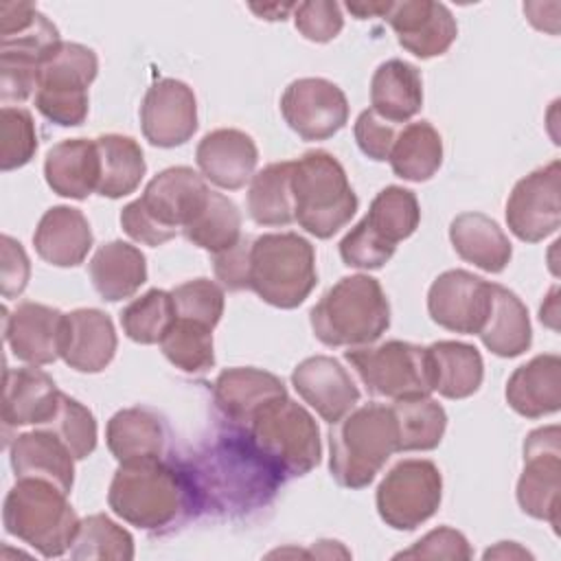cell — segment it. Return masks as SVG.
<instances>
[{
  "label": "cell",
  "instance_id": "43",
  "mask_svg": "<svg viewBox=\"0 0 561 561\" xmlns=\"http://www.w3.org/2000/svg\"><path fill=\"white\" fill-rule=\"evenodd\" d=\"M175 320L171 291L149 289L121 311L123 333L138 344H160L162 335Z\"/></svg>",
  "mask_w": 561,
  "mask_h": 561
},
{
  "label": "cell",
  "instance_id": "21",
  "mask_svg": "<svg viewBox=\"0 0 561 561\" xmlns=\"http://www.w3.org/2000/svg\"><path fill=\"white\" fill-rule=\"evenodd\" d=\"M116 331L107 313L75 309L64 313L59 357L77 373H101L116 353Z\"/></svg>",
  "mask_w": 561,
  "mask_h": 561
},
{
  "label": "cell",
  "instance_id": "17",
  "mask_svg": "<svg viewBox=\"0 0 561 561\" xmlns=\"http://www.w3.org/2000/svg\"><path fill=\"white\" fill-rule=\"evenodd\" d=\"M386 22L397 33L399 44L421 59L447 53L458 35L451 11L443 2L432 0L390 2Z\"/></svg>",
  "mask_w": 561,
  "mask_h": 561
},
{
  "label": "cell",
  "instance_id": "29",
  "mask_svg": "<svg viewBox=\"0 0 561 561\" xmlns=\"http://www.w3.org/2000/svg\"><path fill=\"white\" fill-rule=\"evenodd\" d=\"M164 425L147 408L118 410L105 427V443L118 465L158 460L164 451Z\"/></svg>",
  "mask_w": 561,
  "mask_h": 561
},
{
  "label": "cell",
  "instance_id": "24",
  "mask_svg": "<svg viewBox=\"0 0 561 561\" xmlns=\"http://www.w3.org/2000/svg\"><path fill=\"white\" fill-rule=\"evenodd\" d=\"M15 478H37L70 493L75 482V458L68 447L46 430L18 434L9 449Z\"/></svg>",
  "mask_w": 561,
  "mask_h": 561
},
{
  "label": "cell",
  "instance_id": "31",
  "mask_svg": "<svg viewBox=\"0 0 561 561\" xmlns=\"http://www.w3.org/2000/svg\"><path fill=\"white\" fill-rule=\"evenodd\" d=\"M478 335L497 357H517L530 348L533 329L528 309L515 291L491 283V307Z\"/></svg>",
  "mask_w": 561,
  "mask_h": 561
},
{
  "label": "cell",
  "instance_id": "22",
  "mask_svg": "<svg viewBox=\"0 0 561 561\" xmlns=\"http://www.w3.org/2000/svg\"><path fill=\"white\" fill-rule=\"evenodd\" d=\"M217 408L232 423L248 427V423L272 401L287 397L285 383L267 370L239 366L221 370L213 383Z\"/></svg>",
  "mask_w": 561,
  "mask_h": 561
},
{
  "label": "cell",
  "instance_id": "5",
  "mask_svg": "<svg viewBox=\"0 0 561 561\" xmlns=\"http://www.w3.org/2000/svg\"><path fill=\"white\" fill-rule=\"evenodd\" d=\"M188 495L186 476L158 458L121 465L110 482L107 504L123 522L160 530L178 519Z\"/></svg>",
  "mask_w": 561,
  "mask_h": 561
},
{
  "label": "cell",
  "instance_id": "19",
  "mask_svg": "<svg viewBox=\"0 0 561 561\" xmlns=\"http://www.w3.org/2000/svg\"><path fill=\"white\" fill-rule=\"evenodd\" d=\"M4 313V340L11 353L31 366H46L59 357L64 313L42 302H20Z\"/></svg>",
  "mask_w": 561,
  "mask_h": 561
},
{
  "label": "cell",
  "instance_id": "16",
  "mask_svg": "<svg viewBox=\"0 0 561 561\" xmlns=\"http://www.w3.org/2000/svg\"><path fill=\"white\" fill-rule=\"evenodd\" d=\"M142 136L162 149L180 147L197 131V101L193 90L178 79L149 85L140 105Z\"/></svg>",
  "mask_w": 561,
  "mask_h": 561
},
{
  "label": "cell",
  "instance_id": "13",
  "mask_svg": "<svg viewBox=\"0 0 561 561\" xmlns=\"http://www.w3.org/2000/svg\"><path fill=\"white\" fill-rule=\"evenodd\" d=\"M280 114L302 140H327L346 125L348 101L333 81L302 77L285 88Z\"/></svg>",
  "mask_w": 561,
  "mask_h": 561
},
{
  "label": "cell",
  "instance_id": "1",
  "mask_svg": "<svg viewBox=\"0 0 561 561\" xmlns=\"http://www.w3.org/2000/svg\"><path fill=\"white\" fill-rule=\"evenodd\" d=\"M210 188L191 167H169L149 180L142 195L121 210L127 237L142 245H162L184 230L204 208Z\"/></svg>",
  "mask_w": 561,
  "mask_h": 561
},
{
  "label": "cell",
  "instance_id": "41",
  "mask_svg": "<svg viewBox=\"0 0 561 561\" xmlns=\"http://www.w3.org/2000/svg\"><path fill=\"white\" fill-rule=\"evenodd\" d=\"M164 357L188 375H202L215 364L213 329L193 320L175 318L160 340Z\"/></svg>",
  "mask_w": 561,
  "mask_h": 561
},
{
  "label": "cell",
  "instance_id": "15",
  "mask_svg": "<svg viewBox=\"0 0 561 561\" xmlns=\"http://www.w3.org/2000/svg\"><path fill=\"white\" fill-rule=\"evenodd\" d=\"M491 307V283L467 272H443L427 291L430 318L454 333L478 335Z\"/></svg>",
  "mask_w": 561,
  "mask_h": 561
},
{
  "label": "cell",
  "instance_id": "46",
  "mask_svg": "<svg viewBox=\"0 0 561 561\" xmlns=\"http://www.w3.org/2000/svg\"><path fill=\"white\" fill-rule=\"evenodd\" d=\"M175 318L215 329L224 316V289L208 278H193L171 289Z\"/></svg>",
  "mask_w": 561,
  "mask_h": 561
},
{
  "label": "cell",
  "instance_id": "53",
  "mask_svg": "<svg viewBox=\"0 0 561 561\" xmlns=\"http://www.w3.org/2000/svg\"><path fill=\"white\" fill-rule=\"evenodd\" d=\"M31 276V263L20 245L9 234H2V263H0V285L4 298H15L26 289Z\"/></svg>",
  "mask_w": 561,
  "mask_h": 561
},
{
  "label": "cell",
  "instance_id": "6",
  "mask_svg": "<svg viewBox=\"0 0 561 561\" xmlns=\"http://www.w3.org/2000/svg\"><path fill=\"white\" fill-rule=\"evenodd\" d=\"M291 191L294 221L318 239L333 237L357 210V195L344 167L324 149L307 151L294 160Z\"/></svg>",
  "mask_w": 561,
  "mask_h": 561
},
{
  "label": "cell",
  "instance_id": "4",
  "mask_svg": "<svg viewBox=\"0 0 561 561\" xmlns=\"http://www.w3.org/2000/svg\"><path fill=\"white\" fill-rule=\"evenodd\" d=\"M79 517L68 493L37 478H18L2 506L4 530L42 557H61L72 548Z\"/></svg>",
  "mask_w": 561,
  "mask_h": 561
},
{
  "label": "cell",
  "instance_id": "8",
  "mask_svg": "<svg viewBox=\"0 0 561 561\" xmlns=\"http://www.w3.org/2000/svg\"><path fill=\"white\" fill-rule=\"evenodd\" d=\"M256 451L283 476H305L320 462V430L289 397L267 403L245 427Z\"/></svg>",
  "mask_w": 561,
  "mask_h": 561
},
{
  "label": "cell",
  "instance_id": "45",
  "mask_svg": "<svg viewBox=\"0 0 561 561\" xmlns=\"http://www.w3.org/2000/svg\"><path fill=\"white\" fill-rule=\"evenodd\" d=\"M37 151V129L24 107L0 110V169L13 171L31 162Z\"/></svg>",
  "mask_w": 561,
  "mask_h": 561
},
{
  "label": "cell",
  "instance_id": "42",
  "mask_svg": "<svg viewBox=\"0 0 561 561\" xmlns=\"http://www.w3.org/2000/svg\"><path fill=\"white\" fill-rule=\"evenodd\" d=\"M72 559H134V537L103 513L88 515L79 522L72 548Z\"/></svg>",
  "mask_w": 561,
  "mask_h": 561
},
{
  "label": "cell",
  "instance_id": "49",
  "mask_svg": "<svg viewBox=\"0 0 561 561\" xmlns=\"http://www.w3.org/2000/svg\"><path fill=\"white\" fill-rule=\"evenodd\" d=\"M294 24L305 39L324 44L340 35L344 26V15L337 2L309 0V2L296 4Z\"/></svg>",
  "mask_w": 561,
  "mask_h": 561
},
{
  "label": "cell",
  "instance_id": "14",
  "mask_svg": "<svg viewBox=\"0 0 561 561\" xmlns=\"http://www.w3.org/2000/svg\"><path fill=\"white\" fill-rule=\"evenodd\" d=\"M561 164L559 160L522 178L506 199L508 230L526 243L543 241L561 224Z\"/></svg>",
  "mask_w": 561,
  "mask_h": 561
},
{
  "label": "cell",
  "instance_id": "11",
  "mask_svg": "<svg viewBox=\"0 0 561 561\" xmlns=\"http://www.w3.org/2000/svg\"><path fill=\"white\" fill-rule=\"evenodd\" d=\"M443 476L432 460L408 458L397 462L375 493L377 513L394 530H414L440 506Z\"/></svg>",
  "mask_w": 561,
  "mask_h": 561
},
{
  "label": "cell",
  "instance_id": "32",
  "mask_svg": "<svg viewBox=\"0 0 561 561\" xmlns=\"http://www.w3.org/2000/svg\"><path fill=\"white\" fill-rule=\"evenodd\" d=\"M92 287L103 300L116 302L134 296L147 280L145 254L127 241L103 243L88 265Z\"/></svg>",
  "mask_w": 561,
  "mask_h": 561
},
{
  "label": "cell",
  "instance_id": "20",
  "mask_svg": "<svg viewBox=\"0 0 561 561\" xmlns=\"http://www.w3.org/2000/svg\"><path fill=\"white\" fill-rule=\"evenodd\" d=\"M195 162L208 182L226 191H237L252 180L259 149L245 131L221 127L199 140Z\"/></svg>",
  "mask_w": 561,
  "mask_h": 561
},
{
  "label": "cell",
  "instance_id": "52",
  "mask_svg": "<svg viewBox=\"0 0 561 561\" xmlns=\"http://www.w3.org/2000/svg\"><path fill=\"white\" fill-rule=\"evenodd\" d=\"M252 237H241L232 248L215 254V276L230 291L250 289Z\"/></svg>",
  "mask_w": 561,
  "mask_h": 561
},
{
  "label": "cell",
  "instance_id": "30",
  "mask_svg": "<svg viewBox=\"0 0 561 561\" xmlns=\"http://www.w3.org/2000/svg\"><path fill=\"white\" fill-rule=\"evenodd\" d=\"M449 241L462 261L489 274H500L513 256L504 230L482 213H460L454 217L449 224Z\"/></svg>",
  "mask_w": 561,
  "mask_h": 561
},
{
  "label": "cell",
  "instance_id": "27",
  "mask_svg": "<svg viewBox=\"0 0 561 561\" xmlns=\"http://www.w3.org/2000/svg\"><path fill=\"white\" fill-rule=\"evenodd\" d=\"M61 390L55 381L35 366L4 370L2 421L9 427L42 425L57 408Z\"/></svg>",
  "mask_w": 561,
  "mask_h": 561
},
{
  "label": "cell",
  "instance_id": "56",
  "mask_svg": "<svg viewBox=\"0 0 561 561\" xmlns=\"http://www.w3.org/2000/svg\"><path fill=\"white\" fill-rule=\"evenodd\" d=\"M491 557H530V552H526L513 541H500L495 548H489L484 552V559H491Z\"/></svg>",
  "mask_w": 561,
  "mask_h": 561
},
{
  "label": "cell",
  "instance_id": "47",
  "mask_svg": "<svg viewBox=\"0 0 561 561\" xmlns=\"http://www.w3.org/2000/svg\"><path fill=\"white\" fill-rule=\"evenodd\" d=\"M397 245L381 239L364 219L355 224L340 241V256L344 265L357 270H379L394 254Z\"/></svg>",
  "mask_w": 561,
  "mask_h": 561
},
{
  "label": "cell",
  "instance_id": "3",
  "mask_svg": "<svg viewBox=\"0 0 561 561\" xmlns=\"http://www.w3.org/2000/svg\"><path fill=\"white\" fill-rule=\"evenodd\" d=\"M313 335L327 346H368L390 327V302L368 274L340 278L309 311Z\"/></svg>",
  "mask_w": 561,
  "mask_h": 561
},
{
  "label": "cell",
  "instance_id": "54",
  "mask_svg": "<svg viewBox=\"0 0 561 561\" xmlns=\"http://www.w3.org/2000/svg\"><path fill=\"white\" fill-rule=\"evenodd\" d=\"M357 20L366 18H386L390 2H346L344 4Z\"/></svg>",
  "mask_w": 561,
  "mask_h": 561
},
{
  "label": "cell",
  "instance_id": "38",
  "mask_svg": "<svg viewBox=\"0 0 561 561\" xmlns=\"http://www.w3.org/2000/svg\"><path fill=\"white\" fill-rule=\"evenodd\" d=\"M399 451H430L438 447L447 427V414L438 401L430 394L397 399L392 405Z\"/></svg>",
  "mask_w": 561,
  "mask_h": 561
},
{
  "label": "cell",
  "instance_id": "44",
  "mask_svg": "<svg viewBox=\"0 0 561 561\" xmlns=\"http://www.w3.org/2000/svg\"><path fill=\"white\" fill-rule=\"evenodd\" d=\"M37 427L57 436L68 447L75 460L88 458L96 447L94 414L83 403H79L77 399L64 392L59 394V401L53 414Z\"/></svg>",
  "mask_w": 561,
  "mask_h": 561
},
{
  "label": "cell",
  "instance_id": "25",
  "mask_svg": "<svg viewBox=\"0 0 561 561\" xmlns=\"http://www.w3.org/2000/svg\"><path fill=\"white\" fill-rule=\"evenodd\" d=\"M506 401L526 419L554 414L561 408V357L543 353L515 368L506 383Z\"/></svg>",
  "mask_w": 561,
  "mask_h": 561
},
{
  "label": "cell",
  "instance_id": "28",
  "mask_svg": "<svg viewBox=\"0 0 561 561\" xmlns=\"http://www.w3.org/2000/svg\"><path fill=\"white\" fill-rule=\"evenodd\" d=\"M370 110L397 125L414 118L423 107V81L416 66L403 59H388L377 66L370 79Z\"/></svg>",
  "mask_w": 561,
  "mask_h": 561
},
{
  "label": "cell",
  "instance_id": "18",
  "mask_svg": "<svg viewBox=\"0 0 561 561\" xmlns=\"http://www.w3.org/2000/svg\"><path fill=\"white\" fill-rule=\"evenodd\" d=\"M291 386L331 425L344 419L359 401V390L348 370L329 355L302 359L291 373Z\"/></svg>",
  "mask_w": 561,
  "mask_h": 561
},
{
  "label": "cell",
  "instance_id": "55",
  "mask_svg": "<svg viewBox=\"0 0 561 561\" xmlns=\"http://www.w3.org/2000/svg\"><path fill=\"white\" fill-rule=\"evenodd\" d=\"M250 9L265 20H285L289 13H294L296 4H263V7L252 4Z\"/></svg>",
  "mask_w": 561,
  "mask_h": 561
},
{
  "label": "cell",
  "instance_id": "7",
  "mask_svg": "<svg viewBox=\"0 0 561 561\" xmlns=\"http://www.w3.org/2000/svg\"><path fill=\"white\" fill-rule=\"evenodd\" d=\"M318 280L316 250L296 232H267L252 239L250 289L267 305L294 309Z\"/></svg>",
  "mask_w": 561,
  "mask_h": 561
},
{
  "label": "cell",
  "instance_id": "10",
  "mask_svg": "<svg viewBox=\"0 0 561 561\" xmlns=\"http://www.w3.org/2000/svg\"><path fill=\"white\" fill-rule=\"evenodd\" d=\"M344 357L375 397L397 401L434 392L427 346L390 340L379 346H353Z\"/></svg>",
  "mask_w": 561,
  "mask_h": 561
},
{
  "label": "cell",
  "instance_id": "48",
  "mask_svg": "<svg viewBox=\"0 0 561 561\" xmlns=\"http://www.w3.org/2000/svg\"><path fill=\"white\" fill-rule=\"evenodd\" d=\"M39 66L42 61L31 55L0 50V99L4 105L22 103L37 92Z\"/></svg>",
  "mask_w": 561,
  "mask_h": 561
},
{
  "label": "cell",
  "instance_id": "50",
  "mask_svg": "<svg viewBox=\"0 0 561 561\" xmlns=\"http://www.w3.org/2000/svg\"><path fill=\"white\" fill-rule=\"evenodd\" d=\"M397 559H469L471 557V548L469 541L462 533L449 528V526H440L430 530L425 537H421L412 548L401 550L399 554H394Z\"/></svg>",
  "mask_w": 561,
  "mask_h": 561
},
{
  "label": "cell",
  "instance_id": "26",
  "mask_svg": "<svg viewBox=\"0 0 561 561\" xmlns=\"http://www.w3.org/2000/svg\"><path fill=\"white\" fill-rule=\"evenodd\" d=\"M96 140L68 138L53 145L44 160V178L53 193L70 199H85L99 186Z\"/></svg>",
  "mask_w": 561,
  "mask_h": 561
},
{
  "label": "cell",
  "instance_id": "2",
  "mask_svg": "<svg viewBox=\"0 0 561 561\" xmlns=\"http://www.w3.org/2000/svg\"><path fill=\"white\" fill-rule=\"evenodd\" d=\"M394 451H399V430L390 405L366 403L333 423L329 432V469L344 489L368 486Z\"/></svg>",
  "mask_w": 561,
  "mask_h": 561
},
{
  "label": "cell",
  "instance_id": "34",
  "mask_svg": "<svg viewBox=\"0 0 561 561\" xmlns=\"http://www.w3.org/2000/svg\"><path fill=\"white\" fill-rule=\"evenodd\" d=\"M94 140L101 167L96 193L110 199L134 193L147 171L140 145L123 134H103Z\"/></svg>",
  "mask_w": 561,
  "mask_h": 561
},
{
  "label": "cell",
  "instance_id": "23",
  "mask_svg": "<svg viewBox=\"0 0 561 561\" xmlns=\"http://www.w3.org/2000/svg\"><path fill=\"white\" fill-rule=\"evenodd\" d=\"M92 241L85 215L72 206L48 208L33 232L35 252L55 267H75L83 263Z\"/></svg>",
  "mask_w": 561,
  "mask_h": 561
},
{
  "label": "cell",
  "instance_id": "9",
  "mask_svg": "<svg viewBox=\"0 0 561 561\" xmlns=\"http://www.w3.org/2000/svg\"><path fill=\"white\" fill-rule=\"evenodd\" d=\"M96 53L77 42H59L39 66L37 112L59 127H77L88 116V88L96 79Z\"/></svg>",
  "mask_w": 561,
  "mask_h": 561
},
{
  "label": "cell",
  "instance_id": "40",
  "mask_svg": "<svg viewBox=\"0 0 561 561\" xmlns=\"http://www.w3.org/2000/svg\"><path fill=\"white\" fill-rule=\"evenodd\" d=\"M364 221L381 239L397 245L419 228V221H421L419 199L412 191L403 186H386L370 202V208Z\"/></svg>",
  "mask_w": 561,
  "mask_h": 561
},
{
  "label": "cell",
  "instance_id": "51",
  "mask_svg": "<svg viewBox=\"0 0 561 561\" xmlns=\"http://www.w3.org/2000/svg\"><path fill=\"white\" fill-rule=\"evenodd\" d=\"M353 134L364 156H368L370 160L383 162L390 158V151L399 131L394 129L392 123L383 121L373 110H364L355 121Z\"/></svg>",
  "mask_w": 561,
  "mask_h": 561
},
{
  "label": "cell",
  "instance_id": "12",
  "mask_svg": "<svg viewBox=\"0 0 561 561\" xmlns=\"http://www.w3.org/2000/svg\"><path fill=\"white\" fill-rule=\"evenodd\" d=\"M559 476L561 447L559 427L548 425L530 432L524 440V471L517 480V504L535 517L559 530Z\"/></svg>",
  "mask_w": 561,
  "mask_h": 561
},
{
  "label": "cell",
  "instance_id": "33",
  "mask_svg": "<svg viewBox=\"0 0 561 561\" xmlns=\"http://www.w3.org/2000/svg\"><path fill=\"white\" fill-rule=\"evenodd\" d=\"M432 368V390L445 399L471 397L484 377L482 355L476 346L440 340L427 346Z\"/></svg>",
  "mask_w": 561,
  "mask_h": 561
},
{
  "label": "cell",
  "instance_id": "36",
  "mask_svg": "<svg viewBox=\"0 0 561 561\" xmlns=\"http://www.w3.org/2000/svg\"><path fill=\"white\" fill-rule=\"evenodd\" d=\"M388 160L397 178L425 182L443 164V138L427 121L410 123L397 134Z\"/></svg>",
  "mask_w": 561,
  "mask_h": 561
},
{
  "label": "cell",
  "instance_id": "35",
  "mask_svg": "<svg viewBox=\"0 0 561 561\" xmlns=\"http://www.w3.org/2000/svg\"><path fill=\"white\" fill-rule=\"evenodd\" d=\"M61 42L57 26L28 2H0V50H15L39 61Z\"/></svg>",
  "mask_w": 561,
  "mask_h": 561
},
{
  "label": "cell",
  "instance_id": "39",
  "mask_svg": "<svg viewBox=\"0 0 561 561\" xmlns=\"http://www.w3.org/2000/svg\"><path fill=\"white\" fill-rule=\"evenodd\" d=\"M182 232L193 245L215 256L241 239V213L224 193L210 191L204 208Z\"/></svg>",
  "mask_w": 561,
  "mask_h": 561
},
{
  "label": "cell",
  "instance_id": "37",
  "mask_svg": "<svg viewBox=\"0 0 561 561\" xmlns=\"http://www.w3.org/2000/svg\"><path fill=\"white\" fill-rule=\"evenodd\" d=\"M291 171L294 160H285L272 162L252 175L248 213L259 226H287L294 221Z\"/></svg>",
  "mask_w": 561,
  "mask_h": 561
}]
</instances>
